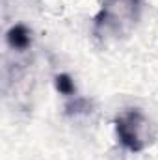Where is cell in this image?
Listing matches in <instances>:
<instances>
[{
  "label": "cell",
  "mask_w": 158,
  "mask_h": 160,
  "mask_svg": "<svg viewBox=\"0 0 158 160\" xmlns=\"http://www.w3.org/2000/svg\"><path fill=\"white\" fill-rule=\"evenodd\" d=\"M141 9V0H106L95 17V32L101 36H123L128 32Z\"/></svg>",
  "instance_id": "1"
},
{
  "label": "cell",
  "mask_w": 158,
  "mask_h": 160,
  "mask_svg": "<svg viewBox=\"0 0 158 160\" xmlns=\"http://www.w3.org/2000/svg\"><path fill=\"white\" fill-rule=\"evenodd\" d=\"M116 132L121 145L132 153H140L155 142L153 123L138 108L123 110L119 114L116 118Z\"/></svg>",
  "instance_id": "2"
},
{
  "label": "cell",
  "mask_w": 158,
  "mask_h": 160,
  "mask_svg": "<svg viewBox=\"0 0 158 160\" xmlns=\"http://www.w3.org/2000/svg\"><path fill=\"white\" fill-rule=\"evenodd\" d=\"M7 43L17 50H26L32 45V34L24 24H15L7 32Z\"/></svg>",
  "instance_id": "3"
},
{
  "label": "cell",
  "mask_w": 158,
  "mask_h": 160,
  "mask_svg": "<svg viewBox=\"0 0 158 160\" xmlns=\"http://www.w3.org/2000/svg\"><path fill=\"white\" fill-rule=\"evenodd\" d=\"M56 89H58L62 95H67V97L75 95V91H77L73 78H71L69 75H65V73H62V75L56 77Z\"/></svg>",
  "instance_id": "4"
}]
</instances>
